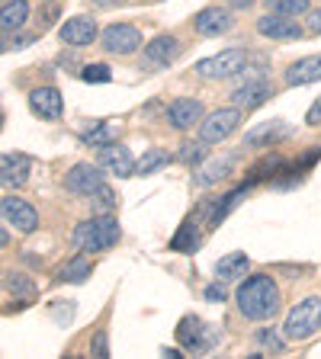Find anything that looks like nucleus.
I'll return each mask as SVG.
<instances>
[{
  "label": "nucleus",
  "instance_id": "nucleus-42",
  "mask_svg": "<svg viewBox=\"0 0 321 359\" xmlns=\"http://www.w3.org/2000/svg\"><path fill=\"white\" fill-rule=\"evenodd\" d=\"M0 132H4V109H0Z\"/></svg>",
  "mask_w": 321,
  "mask_h": 359
},
{
  "label": "nucleus",
  "instance_id": "nucleus-37",
  "mask_svg": "<svg viewBox=\"0 0 321 359\" xmlns=\"http://www.w3.org/2000/svg\"><path fill=\"white\" fill-rule=\"evenodd\" d=\"M306 122L308 126H321V100H315V106L306 112Z\"/></svg>",
  "mask_w": 321,
  "mask_h": 359
},
{
  "label": "nucleus",
  "instance_id": "nucleus-16",
  "mask_svg": "<svg viewBox=\"0 0 321 359\" xmlns=\"http://www.w3.org/2000/svg\"><path fill=\"white\" fill-rule=\"evenodd\" d=\"M100 167H103L110 177H119V180H126V177H132L135 173V157L129 154V148L126 144H106V148H100Z\"/></svg>",
  "mask_w": 321,
  "mask_h": 359
},
{
  "label": "nucleus",
  "instance_id": "nucleus-41",
  "mask_svg": "<svg viewBox=\"0 0 321 359\" xmlns=\"http://www.w3.org/2000/svg\"><path fill=\"white\" fill-rule=\"evenodd\" d=\"M0 52H7V39L0 36Z\"/></svg>",
  "mask_w": 321,
  "mask_h": 359
},
{
  "label": "nucleus",
  "instance_id": "nucleus-6",
  "mask_svg": "<svg viewBox=\"0 0 321 359\" xmlns=\"http://www.w3.org/2000/svg\"><path fill=\"white\" fill-rule=\"evenodd\" d=\"M100 45L110 55H132L142 48V29L132 22H110L100 36Z\"/></svg>",
  "mask_w": 321,
  "mask_h": 359
},
{
  "label": "nucleus",
  "instance_id": "nucleus-19",
  "mask_svg": "<svg viewBox=\"0 0 321 359\" xmlns=\"http://www.w3.org/2000/svg\"><path fill=\"white\" fill-rule=\"evenodd\" d=\"M321 81V55H306L286 67V83L289 87H306V83Z\"/></svg>",
  "mask_w": 321,
  "mask_h": 359
},
{
  "label": "nucleus",
  "instance_id": "nucleus-3",
  "mask_svg": "<svg viewBox=\"0 0 321 359\" xmlns=\"http://www.w3.org/2000/svg\"><path fill=\"white\" fill-rule=\"evenodd\" d=\"M321 330V295H308L299 305H292L283 321V337L286 340H308Z\"/></svg>",
  "mask_w": 321,
  "mask_h": 359
},
{
  "label": "nucleus",
  "instance_id": "nucleus-21",
  "mask_svg": "<svg viewBox=\"0 0 321 359\" xmlns=\"http://www.w3.org/2000/svg\"><path fill=\"white\" fill-rule=\"evenodd\" d=\"M30 20V0H7L0 7V32H20Z\"/></svg>",
  "mask_w": 321,
  "mask_h": 359
},
{
  "label": "nucleus",
  "instance_id": "nucleus-29",
  "mask_svg": "<svg viewBox=\"0 0 321 359\" xmlns=\"http://www.w3.org/2000/svg\"><path fill=\"white\" fill-rule=\"evenodd\" d=\"M7 289L16 299H32V295H36V283H32L26 273H7Z\"/></svg>",
  "mask_w": 321,
  "mask_h": 359
},
{
  "label": "nucleus",
  "instance_id": "nucleus-27",
  "mask_svg": "<svg viewBox=\"0 0 321 359\" xmlns=\"http://www.w3.org/2000/svg\"><path fill=\"white\" fill-rule=\"evenodd\" d=\"M90 260H84V257H74V260H67L65 266H61L58 273V283H84V279H90Z\"/></svg>",
  "mask_w": 321,
  "mask_h": 359
},
{
  "label": "nucleus",
  "instance_id": "nucleus-11",
  "mask_svg": "<svg viewBox=\"0 0 321 359\" xmlns=\"http://www.w3.org/2000/svg\"><path fill=\"white\" fill-rule=\"evenodd\" d=\"M65 187L74 196H93L100 187H103V167L81 161V164H74L65 173Z\"/></svg>",
  "mask_w": 321,
  "mask_h": 359
},
{
  "label": "nucleus",
  "instance_id": "nucleus-40",
  "mask_svg": "<svg viewBox=\"0 0 321 359\" xmlns=\"http://www.w3.org/2000/svg\"><path fill=\"white\" fill-rule=\"evenodd\" d=\"M7 244H10V231H7V228H0V250H4Z\"/></svg>",
  "mask_w": 321,
  "mask_h": 359
},
{
  "label": "nucleus",
  "instance_id": "nucleus-17",
  "mask_svg": "<svg viewBox=\"0 0 321 359\" xmlns=\"http://www.w3.org/2000/svg\"><path fill=\"white\" fill-rule=\"evenodd\" d=\"M199 119H202V103L196 97H180L167 106V122L177 132H187V128L199 126Z\"/></svg>",
  "mask_w": 321,
  "mask_h": 359
},
{
  "label": "nucleus",
  "instance_id": "nucleus-20",
  "mask_svg": "<svg viewBox=\"0 0 321 359\" xmlns=\"http://www.w3.org/2000/svg\"><path fill=\"white\" fill-rule=\"evenodd\" d=\"M289 135H292V128L286 122H261L257 128H251L244 135V144L247 148H267V144H277L283 138H289Z\"/></svg>",
  "mask_w": 321,
  "mask_h": 359
},
{
  "label": "nucleus",
  "instance_id": "nucleus-26",
  "mask_svg": "<svg viewBox=\"0 0 321 359\" xmlns=\"http://www.w3.org/2000/svg\"><path fill=\"white\" fill-rule=\"evenodd\" d=\"M196 247H199V228H196L193 222H183V224H180V231L173 234V241H171V250L193 254Z\"/></svg>",
  "mask_w": 321,
  "mask_h": 359
},
{
  "label": "nucleus",
  "instance_id": "nucleus-30",
  "mask_svg": "<svg viewBox=\"0 0 321 359\" xmlns=\"http://www.w3.org/2000/svg\"><path fill=\"white\" fill-rule=\"evenodd\" d=\"M244 196H247V187H238V189H235V193L222 196V199L216 202V209H212V215H209V218H212V224H218V222H222V218L228 215V212H232L235 205H238V199H244Z\"/></svg>",
  "mask_w": 321,
  "mask_h": 359
},
{
  "label": "nucleus",
  "instance_id": "nucleus-35",
  "mask_svg": "<svg viewBox=\"0 0 321 359\" xmlns=\"http://www.w3.org/2000/svg\"><path fill=\"white\" fill-rule=\"evenodd\" d=\"M202 295H206V302H225V299H228V292H225L222 279H218V283H212V285H206V292H202Z\"/></svg>",
  "mask_w": 321,
  "mask_h": 359
},
{
  "label": "nucleus",
  "instance_id": "nucleus-12",
  "mask_svg": "<svg viewBox=\"0 0 321 359\" xmlns=\"http://www.w3.org/2000/svg\"><path fill=\"white\" fill-rule=\"evenodd\" d=\"M257 32L263 39H277V42H292V39H302V26L296 22V16H283V13H267L257 20Z\"/></svg>",
  "mask_w": 321,
  "mask_h": 359
},
{
  "label": "nucleus",
  "instance_id": "nucleus-15",
  "mask_svg": "<svg viewBox=\"0 0 321 359\" xmlns=\"http://www.w3.org/2000/svg\"><path fill=\"white\" fill-rule=\"evenodd\" d=\"M30 109L36 112L39 119H61V112H65V97H61L58 87H36L30 93Z\"/></svg>",
  "mask_w": 321,
  "mask_h": 359
},
{
  "label": "nucleus",
  "instance_id": "nucleus-23",
  "mask_svg": "<svg viewBox=\"0 0 321 359\" xmlns=\"http://www.w3.org/2000/svg\"><path fill=\"white\" fill-rule=\"evenodd\" d=\"M247 269H251V257L247 254H225L216 263V276L222 283H235V279H244Z\"/></svg>",
  "mask_w": 321,
  "mask_h": 359
},
{
  "label": "nucleus",
  "instance_id": "nucleus-32",
  "mask_svg": "<svg viewBox=\"0 0 321 359\" xmlns=\"http://www.w3.org/2000/svg\"><path fill=\"white\" fill-rule=\"evenodd\" d=\"M81 77H84L87 83H110V81H112V71H110L106 65H87V67L81 71Z\"/></svg>",
  "mask_w": 321,
  "mask_h": 359
},
{
  "label": "nucleus",
  "instance_id": "nucleus-36",
  "mask_svg": "<svg viewBox=\"0 0 321 359\" xmlns=\"http://www.w3.org/2000/svg\"><path fill=\"white\" fill-rule=\"evenodd\" d=\"M90 353H93V356H110V344H106V330H97V337H93V346H90Z\"/></svg>",
  "mask_w": 321,
  "mask_h": 359
},
{
  "label": "nucleus",
  "instance_id": "nucleus-33",
  "mask_svg": "<svg viewBox=\"0 0 321 359\" xmlns=\"http://www.w3.org/2000/svg\"><path fill=\"white\" fill-rule=\"evenodd\" d=\"M254 337H257V344H261V346H270V350H273V353H280V350H283V346H286V337H280L273 327H263V330H257Z\"/></svg>",
  "mask_w": 321,
  "mask_h": 359
},
{
  "label": "nucleus",
  "instance_id": "nucleus-28",
  "mask_svg": "<svg viewBox=\"0 0 321 359\" xmlns=\"http://www.w3.org/2000/svg\"><path fill=\"white\" fill-rule=\"evenodd\" d=\"M267 4V13H283V16H302L312 10L308 0H263Z\"/></svg>",
  "mask_w": 321,
  "mask_h": 359
},
{
  "label": "nucleus",
  "instance_id": "nucleus-34",
  "mask_svg": "<svg viewBox=\"0 0 321 359\" xmlns=\"http://www.w3.org/2000/svg\"><path fill=\"white\" fill-rule=\"evenodd\" d=\"M180 161H183V164H202V161H206V142L183 144V148H180Z\"/></svg>",
  "mask_w": 321,
  "mask_h": 359
},
{
  "label": "nucleus",
  "instance_id": "nucleus-10",
  "mask_svg": "<svg viewBox=\"0 0 321 359\" xmlns=\"http://www.w3.org/2000/svg\"><path fill=\"white\" fill-rule=\"evenodd\" d=\"M58 36H61V42H65V45L84 48V45H93V42H97L100 29H97V20H93L90 13H77V16H71V20L61 22Z\"/></svg>",
  "mask_w": 321,
  "mask_h": 359
},
{
  "label": "nucleus",
  "instance_id": "nucleus-9",
  "mask_svg": "<svg viewBox=\"0 0 321 359\" xmlns=\"http://www.w3.org/2000/svg\"><path fill=\"white\" fill-rule=\"evenodd\" d=\"M0 215L22 234H32L39 228V212L32 209V202L20 199V196H4L0 199Z\"/></svg>",
  "mask_w": 321,
  "mask_h": 359
},
{
  "label": "nucleus",
  "instance_id": "nucleus-39",
  "mask_svg": "<svg viewBox=\"0 0 321 359\" xmlns=\"http://www.w3.org/2000/svg\"><path fill=\"white\" fill-rule=\"evenodd\" d=\"M257 0H225V7H232V10H251Z\"/></svg>",
  "mask_w": 321,
  "mask_h": 359
},
{
  "label": "nucleus",
  "instance_id": "nucleus-7",
  "mask_svg": "<svg viewBox=\"0 0 321 359\" xmlns=\"http://www.w3.org/2000/svg\"><path fill=\"white\" fill-rule=\"evenodd\" d=\"M177 340L187 346L190 353H206L218 344V330L209 327V324H202L199 318H183L177 324Z\"/></svg>",
  "mask_w": 321,
  "mask_h": 359
},
{
  "label": "nucleus",
  "instance_id": "nucleus-2",
  "mask_svg": "<svg viewBox=\"0 0 321 359\" xmlns=\"http://www.w3.org/2000/svg\"><path fill=\"white\" fill-rule=\"evenodd\" d=\"M119 238H122L119 222L110 212H100V215L77 224L74 234H71V244L77 250H84V254H100V250H110V247L119 244Z\"/></svg>",
  "mask_w": 321,
  "mask_h": 359
},
{
  "label": "nucleus",
  "instance_id": "nucleus-38",
  "mask_svg": "<svg viewBox=\"0 0 321 359\" xmlns=\"http://www.w3.org/2000/svg\"><path fill=\"white\" fill-rule=\"evenodd\" d=\"M308 32H321V10H308Z\"/></svg>",
  "mask_w": 321,
  "mask_h": 359
},
{
  "label": "nucleus",
  "instance_id": "nucleus-31",
  "mask_svg": "<svg viewBox=\"0 0 321 359\" xmlns=\"http://www.w3.org/2000/svg\"><path fill=\"white\" fill-rule=\"evenodd\" d=\"M87 199L93 202L100 212H112V209H116V202H119V196H116V193H112V189L103 183V187H100L93 196H87Z\"/></svg>",
  "mask_w": 321,
  "mask_h": 359
},
{
  "label": "nucleus",
  "instance_id": "nucleus-5",
  "mask_svg": "<svg viewBox=\"0 0 321 359\" xmlns=\"http://www.w3.org/2000/svg\"><path fill=\"white\" fill-rule=\"evenodd\" d=\"M241 119H244V112L238 106H225V109H216L209 116H202V126H199V142L206 144H218L225 138H232L238 132Z\"/></svg>",
  "mask_w": 321,
  "mask_h": 359
},
{
  "label": "nucleus",
  "instance_id": "nucleus-22",
  "mask_svg": "<svg viewBox=\"0 0 321 359\" xmlns=\"http://www.w3.org/2000/svg\"><path fill=\"white\" fill-rule=\"evenodd\" d=\"M232 167H235V154L209 157V161L199 167V173H196V183H199V187H212V183H218L222 177H228Z\"/></svg>",
  "mask_w": 321,
  "mask_h": 359
},
{
  "label": "nucleus",
  "instance_id": "nucleus-25",
  "mask_svg": "<svg viewBox=\"0 0 321 359\" xmlns=\"http://www.w3.org/2000/svg\"><path fill=\"white\" fill-rule=\"evenodd\" d=\"M171 164V154L161 148H151L142 154V161H135V173H142V177H151V173L164 170V167Z\"/></svg>",
  "mask_w": 321,
  "mask_h": 359
},
{
  "label": "nucleus",
  "instance_id": "nucleus-8",
  "mask_svg": "<svg viewBox=\"0 0 321 359\" xmlns=\"http://www.w3.org/2000/svg\"><path fill=\"white\" fill-rule=\"evenodd\" d=\"M270 97H273V83H270V77H263V74H251L244 83H238V87L232 90V100L241 112L257 109V106H263Z\"/></svg>",
  "mask_w": 321,
  "mask_h": 359
},
{
  "label": "nucleus",
  "instance_id": "nucleus-24",
  "mask_svg": "<svg viewBox=\"0 0 321 359\" xmlns=\"http://www.w3.org/2000/svg\"><path fill=\"white\" fill-rule=\"evenodd\" d=\"M119 132H122L119 122H90V128L84 132V142L93 144V148H106V144L119 138Z\"/></svg>",
  "mask_w": 321,
  "mask_h": 359
},
{
  "label": "nucleus",
  "instance_id": "nucleus-18",
  "mask_svg": "<svg viewBox=\"0 0 321 359\" xmlns=\"http://www.w3.org/2000/svg\"><path fill=\"white\" fill-rule=\"evenodd\" d=\"M180 52H183V48H180V39L171 36V32H161V36H155L145 45V61L157 65V67H167L171 61H177Z\"/></svg>",
  "mask_w": 321,
  "mask_h": 359
},
{
  "label": "nucleus",
  "instance_id": "nucleus-14",
  "mask_svg": "<svg viewBox=\"0 0 321 359\" xmlns=\"http://www.w3.org/2000/svg\"><path fill=\"white\" fill-rule=\"evenodd\" d=\"M30 173H32V161L20 151L13 154H0V183L7 189H20L30 183Z\"/></svg>",
  "mask_w": 321,
  "mask_h": 359
},
{
  "label": "nucleus",
  "instance_id": "nucleus-1",
  "mask_svg": "<svg viewBox=\"0 0 321 359\" xmlns=\"http://www.w3.org/2000/svg\"><path fill=\"white\" fill-rule=\"evenodd\" d=\"M235 302H238V311L244 314L247 321H270L280 311V305H283V292H280L273 276L254 273V276H247L238 285Z\"/></svg>",
  "mask_w": 321,
  "mask_h": 359
},
{
  "label": "nucleus",
  "instance_id": "nucleus-4",
  "mask_svg": "<svg viewBox=\"0 0 321 359\" xmlns=\"http://www.w3.org/2000/svg\"><path fill=\"white\" fill-rule=\"evenodd\" d=\"M247 48H225V52H218V55H212V58H202V61H196V74L199 77H206V81H228V77H235V74H241L247 67Z\"/></svg>",
  "mask_w": 321,
  "mask_h": 359
},
{
  "label": "nucleus",
  "instance_id": "nucleus-13",
  "mask_svg": "<svg viewBox=\"0 0 321 359\" xmlns=\"http://www.w3.org/2000/svg\"><path fill=\"white\" fill-rule=\"evenodd\" d=\"M232 26H235V20H232V13L225 7H202L199 13L193 16V29L199 32V36H206V39H216V36H225V32H232Z\"/></svg>",
  "mask_w": 321,
  "mask_h": 359
}]
</instances>
